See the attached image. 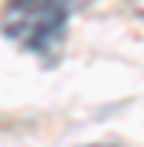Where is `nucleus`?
Wrapping results in <instances>:
<instances>
[{
	"label": "nucleus",
	"instance_id": "1",
	"mask_svg": "<svg viewBox=\"0 0 144 147\" xmlns=\"http://www.w3.org/2000/svg\"><path fill=\"white\" fill-rule=\"evenodd\" d=\"M69 11H72L69 0H7L0 14V29L22 50L50 54L65 36Z\"/></svg>",
	"mask_w": 144,
	"mask_h": 147
},
{
	"label": "nucleus",
	"instance_id": "2",
	"mask_svg": "<svg viewBox=\"0 0 144 147\" xmlns=\"http://www.w3.org/2000/svg\"><path fill=\"white\" fill-rule=\"evenodd\" d=\"M130 7H133V11H141V14H144V0H130Z\"/></svg>",
	"mask_w": 144,
	"mask_h": 147
}]
</instances>
